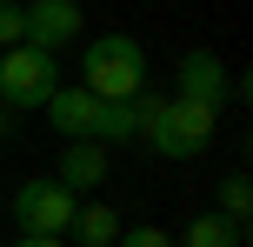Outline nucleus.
<instances>
[{"label": "nucleus", "mask_w": 253, "mask_h": 247, "mask_svg": "<svg viewBox=\"0 0 253 247\" xmlns=\"http://www.w3.org/2000/svg\"><path fill=\"white\" fill-rule=\"evenodd\" d=\"M133 114H140V141L160 160H200L213 147V127H220L213 107H193L180 94H147V87L133 94Z\"/></svg>", "instance_id": "obj_1"}, {"label": "nucleus", "mask_w": 253, "mask_h": 247, "mask_svg": "<svg viewBox=\"0 0 253 247\" xmlns=\"http://www.w3.org/2000/svg\"><path fill=\"white\" fill-rule=\"evenodd\" d=\"M80 87L93 100H133L147 87V47L133 34H93L80 47Z\"/></svg>", "instance_id": "obj_2"}, {"label": "nucleus", "mask_w": 253, "mask_h": 247, "mask_svg": "<svg viewBox=\"0 0 253 247\" xmlns=\"http://www.w3.org/2000/svg\"><path fill=\"white\" fill-rule=\"evenodd\" d=\"M60 87V60L40 47H7L0 53V107L7 114H34V107H47V94Z\"/></svg>", "instance_id": "obj_3"}, {"label": "nucleus", "mask_w": 253, "mask_h": 247, "mask_svg": "<svg viewBox=\"0 0 253 247\" xmlns=\"http://www.w3.org/2000/svg\"><path fill=\"white\" fill-rule=\"evenodd\" d=\"M74 214H80V200L67 194L53 174H40V181H20V194H13V227H20V234H53V241H67Z\"/></svg>", "instance_id": "obj_4"}, {"label": "nucleus", "mask_w": 253, "mask_h": 247, "mask_svg": "<svg viewBox=\"0 0 253 247\" xmlns=\"http://www.w3.org/2000/svg\"><path fill=\"white\" fill-rule=\"evenodd\" d=\"M227 87H233V67L220 60L213 47H187V53L173 60V94H180V100L213 107V114H220V107H227Z\"/></svg>", "instance_id": "obj_5"}, {"label": "nucleus", "mask_w": 253, "mask_h": 247, "mask_svg": "<svg viewBox=\"0 0 253 247\" xmlns=\"http://www.w3.org/2000/svg\"><path fill=\"white\" fill-rule=\"evenodd\" d=\"M27 47L53 53L60 60V47H74V40H87V13H80V0H27Z\"/></svg>", "instance_id": "obj_6"}, {"label": "nucleus", "mask_w": 253, "mask_h": 247, "mask_svg": "<svg viewBox=\"0 0 253 247\" xmlns=\"http://www.w3.org/2000/svg\"><path fill=\"white\" fill-rule=\"evenodd\" d=\"M40 114H47L53 127L67 134V141H93V147H100V127H107V100H93L87 87H53Z\"/></svg>", "instance_id": "obj_7"}, {"label": "nucleus", "mask_w": 253, "mask_h": 247, "mask_svg": "<svg viewBox=\"0 0 253 247\" xmlns=\"http://www.w3.org/2000/svg\"><path fill=\"white\" fill-rule=\"evenodd\" d=\"M53 181L67 187V194H93V187L107 181V147H93V141H67L60 147V160H53Z\"/></svg>", "instance_id": "obj_8"}, {"label": "nucleus", "mask_w": 253, "mask_h": 247, "mask_svg": "<svg viewBox=\"0 0 253 247\" xmlns=\"http://www.w3.org/2000/svg\"><path fill=\"white\" fill-rule=\"evenodd\" d=\"M67 234H74V247H114V241H120V214H114V207H87V200H80V214H74Z\"/></svg>", "instance_id": "obj_9"}, {"label": "nucleus", "mask_w": 253, "mask_h": 247, "mask_svg": "<svg viewBox=\"0 0 253 247\" xmlns=\"http://www.w3.org/2000/svg\"><path fill=\"white\" fill-rule=\"evenodd\" d=\"M173 247H247V227L220 221V214H193V221H187V234H180Z\"/></svg>", "instance_id": "obj_10"}, {"label": "nucleus", "mask_w": 253, "mask_h": 247, "mask_svg": "<svg viewBox=\"0 0 253 247\" xmlns=\"http://www.w3.org/2000/svg\"><path fill=\"white\" fill-rule=\"evenodd\" d=\"M126 141H140V114H133V100H107V127H100V147L114 154V147Z\"/></svg>", "instance_id": "obj_11"}, {"label": "nucleus", "mask_w": 253, "mask_h": 247, "mask_svg": "<svg viewBox=\"0 0 253 247\" xmlns=\"http://www.w3.org/2000/svg\"><path fill=\"white\" fill-rule=\"evenodd\" d=\"M220 221H233V227H247V214H253V187H247V174H227L220 181Z\"/></svg>", "instance_id": "obj_12"}, {"label": "nucleus", "mask_w": 253, "mask_h": 247, "mask_svg": "<svg viewBox=\"0 0 253 247\" xmlns=\"http://www.w3.org/2000/svg\"><path fill=\"white\" fill-rule=\"evenodd\" d=\"M20 40H27V13H20V0H0V53L20 47Z\"/></svg>", "instance_id": "obj_13"}, {"label": "nucleus", "mask_w": 253, "mask_h": 247, "mask_svg": "<svg viewBox=\"0 0 253 247\" xmlns=\"http://www.w3.org/2000/svg\"><path fill=\"white\" fill-rule=\"evenodd\" d=\"M114 247H173V234H160V227H120Z\"/></svg>", "instance_id": "obj_14"}, {"label": "nucleus", "mask_w": 253, "mask_h": 247, "mask_svg": "<svg viewBox=\"0 0 253 247\" xmlns=\"http://www.w3.org/2000/svg\"><path fill=\"white\" fill-rule=\"evenodd\" d=\"M13 247H67V241H53V234H20Z\"/></svg>", "instance_id": "obj_15"}, {"label": "nucleus", "mask_w": 253, "mask_h": 247, "mask_svg": "<svg viewBox=\"0 0 253 247\" xmlns=\"http://www.w3.org/2000/svg\"><path fill=\"white\" fill-rule=\"evenodd\" d=\"M7 127H13V120H7V107H0V141H7Z\"/></svg>", "instance_id": "obj_16"}]
</instances>
